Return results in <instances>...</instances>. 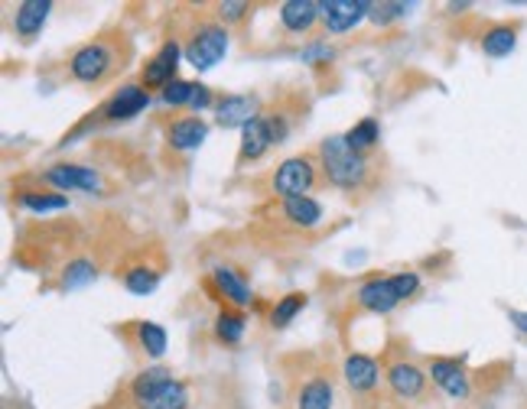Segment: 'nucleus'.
Segmentation results:
<instances>
[{"label":"nucleus","instance_id":"1","mask_svg":"<svg viewBox=\"0 0 527 409\" xmlns=\"http://www.w3.org/2000/svg\"><path fill=\"white\" fill-rule=\"evenodd\" d=\"M134 59V43L124 29H111L85 46H79L69 55V75L81 85H105V81L117 79L121 71Z\"/></svg>","mask_w":527,"mask_h":409},{"label":"nucleus","instance_id":"2","mask_svg":"<svg viewBox=\"0 0 527 409\" xmlns=\"http://www.w3.org/2000/svg\"><path fill=\"white\" fill-rule=\"evenodd\" d=\"M316 156L322 163L326 182H332L336 188H345L349 196H355V192H375L378 188V179H381L378 163L352 150L349 143H345V137H326L316 146Z\"/></svg>","mask_w":527,"mask_h":409},{"label":"nucleus","instance_id":"3","mask_svg":"<svg viewBox=\"0 0 527 409\" xmlns=\"http://www.w3.org/2000/svg\"><path fill=\"white\" fill-rule=\"evenodd\" d=\"M319 186H329V182H326V172H322L316 150L290 156L270 172V196L274 198H303L306 192H313Z\"/></svg>","mask_w":527,"mask_h":409},{"label":"nucleus","instance_id":"4","mask_svg":"<svg viewBox=\"0 0 527 409\" xmlns=\"http://www.w3.org/2000/svg\"><path fill=\"white\" fill-rule=\"evenodd\" d=\"M260 221L274 228V231L286 234H303L313 231L322 221V204L316 198H274L268 208H260Z\"/></svg>","mask_w":527,"mask_h":409},{"label":"nucleus","instance_id":"5","mask_svg":"<svg viewBox=\"0 0 527 409\" xmlns=\"http://www.w3.org/2000/svg\"><path fill=\"white\" fill-rule=\"evenodd\" d=\"M186 59L199 71H208L215 63H222L228 53V29L218 17H199V23L189 27L186 36Z\"/></svg>","mask_w":527,"mask_h":409},{"label":"nucleus","instance_id":"6","mask_svg":"<svg viewBox=\"0 0 527 409\" xmlns=\"http://www.w3.org/2000/svg\"><path fill=\"white\" fill-rule=\"evenodd\" d=\"M43 182L55 186L59 192H98L101 176L91 166H79V163H55L43 172Z\"/></svg>","mask_w":527,"mask_h":409},{"label":"nucleus","instance_id":"7","mask_svg":"<svg viewBox=\"0 0 527 409\" xmlns=\"http://www.w3.org/2000/svg\"><path fill=\"white\" fill-rule=\"evenodd\" d=\"M322 27L329 33H345L355 23H361L365 17H371V7L368 0H322Z\"/></svg>","mask_w":527,"mask_h":409},{"label":"nucleus","instance_id":"8","mask_svg":"<svg viewBox=\"0 0 527 409\" xmlns=\"http://www.w3.org/2000/svg\"><path fill=\"white\" fill-rule=\"evenodd\" d=\"M147 104H150L147 88H140V85H121V88L105 101V107H101L98 114H101V121L115 124V121H131V117L140 114Z\"/></svg>","mask_w":527,"mask_h":409},{"label":"nucleus","instance_id":"9","mask_svg":"<svg viewBox=\"0 0 527 409\" xmlns=\"http://www.w3.org/2000/svg\"><path fill=\"white\" fill-rule=\"evenodd\" d=\"M427 374L433 377V383H437L443 393H449L453 400H465L469 390H472V387H469L465 367L459 364V361H453V357H433Z\"/></svg>","mask_w":527,"mask_h":409},{"label":"nucleus","instance_id":"10","mask_svg":"<svg viewBox=\"0 0 527 409\" xmlns=\"http://www.w3.org/2000/svg\"><path fill=\"white\" fill-rule=\"evenodd\" d=\"M176 65H179V43L176 39H166L160 46V53L143 65L140 81L147 88H166L170 81H176Z\"/></svg>","mask_w":527,"mask_h":409},{"label":"nucleus","instance_id":"11","mask_svg":"<svg viewBox=\"0 0 527 409\" xmlns=\"http://www.w3.org/2000/svg\"><path fill=\"white\" fill-rule=\"evenodd\" d=\"M385 374L387 383H391V390L401 400H417V396L427 393V374L417 364H411V361H391Z\"/></svg>","mask_w":527,"mask_h":409},{"label":"nucleus","instance_id":"12","mask_svg":"<svg viewBox=\"0 0 527 409\" xmlns=\"http://www.w3.org/2000/svg\"><path fill=\"white\" fill-rule=\"evenodd\" d=\"M160 276H163V260L137 257V260H131V263L124 267V273H121V283H124L127 293L147 296V293H153V289H157Z\"/></svg>","mask_w":527,"mask_h":409},{"label":"nucleus","instance_id":"13","mask_svg":"<svg viewBox=\"0 0 527 409\" xmlns=\"http://www.w3.org/2000/svg\"><path fill=\"white\" fill-rule=\"evenodd\" d=\"M254 117H260V104L254 95H228V98L218 101V127H248Z\"/></svg>","mask_w":527,"mask_h":409},{"label":"nucleus","instance_id":"14","mask_svg":"<svg viewBox=\"0 0 527 409\" xmlns=\"http://www.w3.org/2000/svg\"><path fill=\"white\" fill-rule=\"evenodd\" d=\"M336 403V387L326 371H316L310 380L296 387V409H332Z\"/></svg>","mask_w":527,"mask_h":409},{"label":"nucleus","instance_id":"15","mask_svg":"<svg viewBox=\"0 0 527 409\" xmlns=\"http://www.w3.org/2000/svg\"><path fill=\"white\" fill-rule=\"evenodd\" d=\"M397 303H401V296H397V289H394L391 276L368 280V283L358 289V305L368 312H375V315H385V312H391Z\"/></svg>","mask_w":527,"mask_h":409},{"label":"nucleus","instance_id":"16","mask_svg":"<svg viewBox=\"0 0 527 409\" xmlns=\"http://www.w3.org/2000/svg\"><path fill=\"white\" fill-rule=\"evenodd\" d=\"M49 10H53L49 0H23V4H17L13 29H17V36L23 39V43H33L36 36H39L46 17H49Z\"/></svg>","mask_w":527,"mask_h":409},{"label":"nucleus","instance_id":"17","mask_svg":"<svg viewBox=\"0 0 527 409\" xmlns=\"http://www.w3.org/2000/svg\"><path fill=\"white\" fill-rule=\"evenodd\" d=\"M268 146H274V137H270L268 121H264V114H260V117H254V121H251V124L242 130V146H238V166L260 160V156L268 153Z\"/></svg>","mask_w":527,"mask_h":409},{"label":"nucleus","instance_id":"18","mask_svg":"<svg viewBox=\"0 0 527 409\" xmlns=\"http://www.w3.org/2000/svg\"><path fill=\"white\" fill-rule=\"evenodd\" d=\"M212 283L218 286L225 305H232V309H244V305H251V289H248V283H244V276L234 267H215Z\"/></svg>","mask_w":527,"mask_h":409},{"label":"nucleus","instance_id":"19","mask_svg":"<svg viewBox=\"0 0 527 409\" xmlns=\"http://www.w3.org/2000/svg\"><path fill=\"white\" fill-rule=\"evenodd\" d=\"M316 20H322V7L316 0H286L280 4V23L290 33H306L316 27Z\"/></svg>","mask_w":527,"mask_h":409},{"label":"nucleus","instance_id":"20","mask_svg":"<svg viewBox=\"0 0 527 409\" xmlns=\"http://www.w3.org/2000/svg\"><path fill=\"white\" fill-rule=\"evenodd\" d=\"M345 380L355 393H368L375 390L378 380H381V367H378L375 357L368 355H349L345 357Z\"/></svg>","mask_w":527,"mask_h":409},{"label":"nucleus","instance_id":"21","mask_svg":"<svg viewBox=\"0 0 527 409\" xmlns=\"http://www.w3.org/2000/svg\"><path fill=\"white\" fill-rule=\"evenodd\" d=\"M121 406L124 409H186L189 406V390H186V383L170 380L166 387H160V390L153 393V396H147V400H140V403L121 400Z\"/></svg>","mask_w":527,"mask_h":409},{"label":"nucleus","instance_id":"22","mask_svg":"<svg viewBox=\"0 0 527 409\" xmlns=\"http://www.w3.org/2000/svg\"><path fill=\"white\" fill-rule=\"evenodd\" d=\"M208 127L206 121H199V117H179L173 121L170 130H166V140H170L173 150H196L199 143L206 140Z\"/></svg>","mask_w":527,"mask_h":409},{"label":"nucleus","instance_id":"23","mask_svg":"<svg viewBox=\"0 0 527 409\" xmlns=\"http://www.w3.org/2000/svg\"><path fill=\"white\" fill-rule=\"evenodd\" d=\"M514 46H518V27H508V23L492 27L482 36V53L489 59H505V55L514 53Z\"/></svg>","mask_w":527,"mask_h":409},{"label":"nucleus","instance_id":"24","mask_svg":"<svg viewBox=\"0 0 527 409\" xmlns=\"http://www.w3.org/2000/svg\"><path fill=\"white\" fill-rule=\"evenodd\" d=\"M134 338H137V347H143V355L147 357H163V351H166V331H163L157 321H137Z\"/></svg>","mask_w":527,"mask_h":409},{"label":"nucleus","instance_id":"25","mask_svg":"<svg viewBox=\"0 0 527 409\" xmlns=\"http://www.w3.org/2000/svg\"><path fill=\"white\" fill-rule=\"evenodd\" d=\"M378 140H381V127H378L375 117H365V121H358V124L352 127L349 134H345V143H349L355 153H361V156H368V150H375Z\"/></svg>","mask_w":527,"mask_h":409},{"label":"nucleus","instance_id":"26","mask_svg":"<svg viewBox=\"0 0 527 409\" xmlns=\"http://www.w3.org/2000/svg\"><path fill=\"white\" fill-rule=\"evenodd\" d=\"M244 335V315L232 305H225L218 312V321H215V338L225 341V345H238Z\"/></svg>","mask_w":527,"mask_h":409},{"label":"nucleus","instance_id":"27","mask_svg":"<svg viewBox=\"0 0 527 409\" xmlns=\"http://www.w3.org/2000/svg\"><path fill=\"white\" fill-rule=\"evenodd\" d=\"M17 202L23 208H30V212L46 214V212H63L65 204H69V198L59 196V192H20Z\"/></svg>","mask_w":527,"mask_h":409},{"label":"nucleus","instance_id":"28","mask_svg":"<svg viewBox=\"0 0 527 409\" xmlns=\"http://www.w3.org/2000/svg\"><path fill=\"white\" fill-rule=\"evenodd\" d=\"M95 263L91 260H85V257H79V260H72L69 267L63 270V289H81V286H89L91 280H95Z\"/></svg>","mask_w":527,"mask_h":409},{"label":"nucleus","instance_id":"29","mask_svg":"<svg viewBox=\"0 0 527 409\" xmlns=\"http://www.w3.org/2000/svg\"><path fill=\"white\" fill-rule=\"evenodd\" d=\"M303 305H306V293L284 296V299L274 305V312H270V325H274V329H286V325L296 319V312L303 309Z\"/></svg>","mask_w":527,"mask_h":409},{"label":"nucleus","instance_id":"30","mask_svg":"<svg viewBox=\"0 0 527 409\" xmlns=\"http://www.w3.org/2000/svg\"><path fill=\"white\" fill-rule=\"evenodd\" d=\"M196 81H183V79H176V81H170L166 88H163V101L170 107H183V104H192V98H196Z\"/></svg>","mask_w":527,"mask_h":409},{"label":"nucleus","instance_id":"31","mask_svg":"<svg viewBox=\"0 0 527 409\" xmlns=\"http://www.w3.org/2000/svg\"><path fill=\"white\" fill-rule=\"evenodd\" d=\"M248 10H251V4H244V0H225V4L215 7V17L222 20V23H234V20H244Z\"/></svg>","mask_w":527,"mask_h":409},{"label":"nucleus","instance_id":"32","mask_svg":"<svg viewBox=\"0 0 527 409\" xmlns=\"http://www.w3.org/2000/svg\"><path fill=\"white\" fill-rule=\"evenodd\" d=\"M394 289H397V296H401V303L404 299H411L417 289H421V276L417 273H394Z\"/></svg>","mask_w":527,"mask_h":409},{"label":"nucleus","instance_id":"33","mask_svg":"<svg viewBox=\"0 0 527 409\" xmlns=\"http://www.w3.org/2000/svg\"><path fill=\"white\" fill-rule=\"evenodd\" d=\"M407 4H375L371 7V17L378 20V23H387V20H394V17H404L407 13Z\"/></svg>","mask_w":527,"mask_h":409},{"label":"nucleus","instance_id":"34","mask_svg":"<svg viewBox=\"0 0 527 409\" xmlns=\"http://www.w3.org/2000/svg\"><path fill=\"white\" fill-rule=\"evenodd\" d=\"M208 101H212L208 88H202V85H199V88H196V98H192V107H196V111H202V107H206Z\"/></svg>","mask_w":527,"mask_h":409},{"label":"nucleus","instance_id":"35","mask_svg":"<svg viewBox=\"0 0 527 409\" xmlns=\"http://www.w3.org/2000/svg\"><path fill=\"white\" fill-rule=\"evenodd\" d=\"M511 319H514V325H518L521 331H527V315H518V312H514V315H511Z\"/></svg>","mask_w":527,"mask_h":409}]
</instances>
